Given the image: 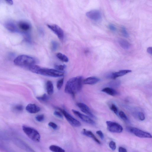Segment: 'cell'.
<instances>
[{
	"label": "cell",
	"instance_id": "52a82bcc",
	"mask_svg": "<svg viewBox=\"0 0 152 152\" xmlns=\"http://www.w3.org/2000/svg\"><path fill=\"white\" fill-rule=\"evenodd\" d=\"M106 123L108 129L109 131L117 133H120L122 132L123 128L119 124L110 121H107Z\"/></svg>",
	"mask_w": 152,
	"mask_h": 152
},
{
	"label": "cell",
	"instance_id": "8fae6325",
	"mask_svg": "<svg viewBox=\"0 0 152 152\" xmlns=\"http://www.w3.org/2000/svg\"><path fill=\"white\" fill-rule=\"evenodd\" d=\"M132 70L129 69L121 70L118 71L110 73L106 75V77L115 80L117 78L123 76L131 72Z\"/></svg>",
	"mask_w": 152,
	"mask_h": 152
},
{
	"label": "cell",
	"instance_id": "4dcf8cb0",
	"mask_svg": "<svg viewBox=\"0 0 152 152\" xmlns=\"http://www.w3.org/2000/svg\"><path fill=\"white\" fill-rule=\"evenodd\" d=\"M58 43L55 41H53L51 42V49L53 51L56 50L58 48Z\"/></svg>",
	"mask_w": 152,
	"mask_h": 152
},
{
	"label": "cell",
	"instance_id": "83f0119b",
	"mask_svg": "<svg viewBox=\"0 0 152 152\" xmlns=\"http://www.w3.org/2000/svg\"><path fill=\"white\" fill-rule=\"evenodd\" d=\"M110 108L116 114H118V109L115 104H112L110 106Z\"/></svg>",
	"mask_w": 152,
	"mask_h": 152
},
{
	"label": "cell",
	"instance_id": "277c9868",
	"mask_svg": "<svg viewBox=\"0 0 152 152\" xmlns=\"http://www.w3.org/2000/svg\"><path fill=\"white\" fill-rule=\"evenodd\" d=\"M22 129L26 135L31 140L37 142L39 141L40 136L36 129L25 125L23 126Z\"/></svg>",
	"mask_w": 152,
	"mask_h": 152
},
{
	"label": "cell",
	"instance_id": "d590c367",
	"mask_svg": "<svg viewBox=\"0 0 152 152\" xmlns=\"http://www.w3.org/2000/svg\"><path fill=\"white\" fill-rule=\"evenodd\" d=\"M14 109L16 110L20 111L23 110V107L20 104L17 105L14 107Z\"/></svg>",
	"mask_w": 152,
	"mask_h": 152
},
{
	"label": "cell",
	"instance_id": "5b68a950",
	"mask_svg": "<svg viewBox=\"0 0 152 152\" xmlns=\"http://www.w3.org/2000/svg\"><path fill=\"white\" fill-rule=\"evenodd\" d=\"M58 109L63 114L66 120L72 126L75 127H78L81 125L80 122L72 116L66 110L61 108H58Z\"/></svg>",
	"mask_w": 152,
	"mask_h": 152
},
{
	"label": "cell",
	"instance_id": "cb8c5ba5",
	"mask_svg": "<svg viewBox=\"0 0 152 152\" xmlns=\"http://www.w3.org/2000/svg\"><path fill=\"white\" fill-rule=\"evenodd\" d=\"M121 84V81L119 80H114L109 83L108 85L112 87H117L119 86Z\"/></svg>",
	"mask_w": 152,
	"mask_h": 152
},
{
	"label": "cell",
	"instance_id": "d4e9b609",
	"mask_svg": "<svg viewBox=\"0 0 152 152\" xmlns=\"http://www.w3.org/2000/svg\"><path fill=\"white\" fill-rule=\"evenodd\" d=\"M37 99L40 102H45L48 100L49 97L46 94H45L41 96L37 97Z\"/></svg>",
	"mask_w": 152,
	"mask_h": 152
},
{
	"label": "cell",
	"instance_id": "e575fe53",
	"mask_svg": "<svg viewBox=\"0 0 152 152\" xmlns=\"http://www.w3.org/2000/svg\"><path fill=\"white\" fill-rule=\"evenodd\" d=\"M48 126L54 129H56L58 128V126L54 123L50 122L48 124Z\"/></svg>",
	"mask_w": 152,
	"mask_h": 152
},
{
	"label": "cell",
	"instance_id": "ab89813d",
	"mask_svg": "<svg viewBox=\"0 0 152 152\" xmlns=\"http://www.w3.org/2000/svg\"><path fill=\"white\" fill-rule=\"evenodd\" d=\"M118 151L119 152H126L127 151L126 149L125 148L121 147H119L118 149Z\"/></svg>",
	"mask_w": 152,
	"mask_h": 152
},
{
	"label": "cell",
	"instance_id": "7a4b0ae2",
	"mask_svg": "<svg viewBox=\"0 0 152 152\" xmlns=\"http://www.w3.org/2000/svg\"><path fill=\"white\" fill-rule=\"evenodd\" d=\"M28 69L33 73L46 76L58 77L63 76L64 75L63 71L56 69L42 67L35 64L30 66Z\"/></svg>",
	"mask_w": 152,
	"mask_h": 152
},
{
	"label": "cell",
	"instance_id": "7402d4cb",
	"mask_svg": "<svg viewBox=\"0 0 152 152\" xmlns=\"http://www.w3.org/2000/svg\"><path fill=\"white\" fill-rule=\"evenodd\" d=\"M56 56L60 60L62 61L67 62L68 61V58L65 55L61 53H58L56 54Z\"/></svg>",
	"mask_w": 152,
	"mask_h": 152
},
{
	"label": "cell",
	"instance_id": "3957f363",
	"mask_svg": "<svg viewBox=\"0 0 152 152\" xmlns=\"http://www.w3.org/2000/svg\"><path fill=\"white\" fill-rule=\"evenodd\" d=\"M14 62L17 66L28 68L31 66L35 64L36 60L31 56L22 55L17 57L14 59Z\"/></svg>",
	"mask_w": 152,
	"mask_h": 152
},
{
	"label": "cell",
	"instance_id": "f35d334b",
	"mask_svg": "<svg viewBox=\"0 0 152 152\" xmlns=\"http://www.w3.org/2000/svg\"><path fill=\"white\" fill-rule=\"evenodd\" d=\"M96 133L99 136L100 138L102 140H103L104 139V135L101 130H99L96 132Z\"/></svg>",
	"mask_w": 152,
	"mask_h": 152
},
{
	"label": "cell",
	"instance_id": "484cf974",
	"mask_svg": "<svg viewBox=\"0 0 152 152\" xmlns=\"http://www.w3.org/2000/svg\"><path fill=\"white\" fill-rule=\"evenodd\" d=\"M118 115L120 118L123 121L126 122L129 121V119L125 113L121 111L119 112Z\"/></svg>",
	"mask_w": 152,
	"mask_h": 152
},
{
	"label": "cell",
	"instance_id": "e0dca14e",
	"mask_svg": "<svg viewBox=\"0 0 152 152\" xmlns=\"http://www.w3.org/2000/svg\"><path fill=\"white\" fill-rule=\"evenodd\" d=\"M82 133L87 136L92 138L93 140L99 144H100V141L96 137L94 134L90 131L83 129L82 131Z\"/></svg>",
	"mask_w": 152,
	"mask_h": 152
},
{
	"label": "cell",
	"instance_id": "603a6c76",
	"mask_svg": "<svg viewBox=\"0 0 152 152\" xmlns=\"http://www.w3.org/2000/svg\"><path fill=\"white\" fill-rule=\"evenodd\" d=\"M18 145L19 146H20V147L23 148L24 149H25V150H28L29 151H34L33 149H32L30 147H29L27 145H26V143H24V142H23L22 141H19V142L18 141Z\"/></svg>",
	"mask_w": 152,
	"mask_h": 152
},
{
	"label": "cell",
	"instance_id": "44dd1931",
	"mask_svg": "<svg viewBox=\"0 0 152 152\" xmlns=\"http://www.w3.org/2000/svg\"><path fill=\"white\" fill-rule=\"evenodd\" d=\"M50 150L54 152H64L65 150L61 147L56 145H51L49 147Z\"/></svg>",
	"mask_w": 152,
	"mask_h": 152
},
{
	"label": "cell",
	"instance_id": "74e56055",
	"mask_svg": "<svg viewBox=\"0 0 152 152\" xmlns=\"http://www.w3.org/2000/svg\"><path fill=\"white\" fill-rule=\"evenodd\" d=\"M109 29L113 31H115L116 30L115 26L113 24H110L108 26Z\"/></svg>",
	"mask_w": 152,
	"mask_h": 152
},
{
	"label": "cell",
	"instance_id": "b9f144b4",
	"mask_svg": "<svg viewBox=\"0 0 152 152\" xmlns=\"http://www.w3.org/2000/svg\"><path fill=\"white\" fill-rule=\"evenodd\" d=\"M8 4L10 5H12L13 4L12 0H5Z\"/></svg>",
	"mask_w": 152,
	"mask_h": 152
},
{
	"label": "cell",
	"instance_id": "ffe728a7",
	"mask_svg": "<svg viewBox=\"0 0 152 152\" xmlns=\"http://www.w3.org/2000/svg\"><path fill=\"white\" fill-rule=\"evenodd\" d=\"M46 89L47 93L48 95H52L53 93L54 87L53 83L50 81H47L46 84Z\"/></svg>",
	"mask_w": 152,
	"mask_h": 152
},
{
	"label": "cell",
	"instance_id": "d6986e66",
	"mask_svg": "<svg viewBox=\"0 0 152 152\" xmlns=\"http://www.w3.org/2000/svg\"><path fill=\"white\" fill-rule=\"evenodd\" d=\"M102 91L112 96H114L118 94V92L114 89L111 87H105L102 90Z\"/></svg>",
	"mask_w": 152,
	"mask_h": 152
},
{
	"label": "cell",
	"instance_id": "d6a6232c",
	"mask_svg": "<svg viewBox=\"0 0 152 152\" xmlns=\"http://www.w3.org/2000/svg\"><path fill=\"white\" fill-rule=\"evenodd\" d=\"M137 116L138 118L141 121H143L145 119L144 114L142 112H140L138 113Z\"/></svg>",
	"mask_w": 152,
	"mask_h": 152
},
{
	"label": "cell",
	"instance_id": "4316f807",
	"mask_svg": "<svg viewBox=\"0 0 152 152\" xmlns=\"http://www.w3.org/2000/svg\"><path fill=\"white\" fill-rule=\"evenodd\" d=\"M64 78H62L58 81L57 83L56 86L57 89L60 90L63 84Z\"/></svg>",
	"mask_w": 152,
	"mask_h": 152
},
{
	"label": "cell",
	"instance_id": "4fadbf2b",
	"mask_svg": "<svg viewBox=\"0 0 152 152\" xmlns=\"http://www.w3.org/2000/svg\"><path fill=\"white\" fill-rule=\"evenodd\" d=\"M77 105L81 110L85 113L92 118H96L95 116L92 113L89 107L85 104L79 102L77 103Z\"/></svg>",
	"mask_w": 152,
	"mask_h": 152
},
{
	"label": "cell",
	"instance_id": "f1b7e54d",
	"mask_svg": "<svg viewBox=\"0 0 152 152\" xmlns=\"http://www.w3.org/2000/svg\"><path fill=\"white\" fill-rule=\"evenodd\" d=\"M121 32L123 36L125 37H129V34L125 27L124 26L121 28Z\"/></svg>",
	"mask_w": 152,
	"mask_h": 152
},
{
	"label": "cell",
	"instance_id": "60d3db41",
	"mask_svg": "<svg viewBox=\"0 0 152 152\" xmlns=\"http://www.w3.org/2000/svg\"><path fill=\"white\" fill-rule=\"evenodd\" d=\"M147 52L149 54H152V48L151 47H149L147 48Z\"/></svg>",
	"mask_w": 152,
	"mask_h": 152
},
{
	"label": "cell",
	"instance_id": "2e32d148",
	"mask_svg": "<svg viewBox=\"0 0 152 152\" xmlns=\"http://www.w3.org/2000/svg\"><path fill=\"white\" fill-rule=\"evenodd\" d=\"M100 80L99 79L95 77H87L83 81V83L85 84L94 85L96 84Z\"/></svg>",
	"mask_w": 152,
	"mask_h": 152
},
{
	"label": "cell",
	"instance_id": "9a60e30c",
	"mask_svg": "<svg viewBox=\"0 0 152 152\" xmlns=\"http://www.w3.org/2000/svg\"><path fill=\"white\" fill-rule=\"evenodd\" d=\"M26 110L30 113H36L40 111V108L34 104L30 103L26 107Z\"/></svg>",
	"mask_w": 152,
	"mask_h": 152
},
{
	"label": "cell",
	"instance_id": "ac0fdd59",
	"mask_svg": "<svg viewBox=\"0 0 152 152\" xmlns=\"http://www.w3.org/2000/svg\"><path fill=\"white\" fill-rule=\"evenodd\" d=\"M118 42L120 46L124 49L128 50L130 47V44L125 39H120Z\"/></svg>",
	"mask_w": 152,
	"mask_h": 152
},
{
	"label": "cell",
	"instance_id": "ba28073f",
	"mask_svg": "<svg viewBox=\"0 0 152 152\" xmlns=\"http://www.w3.org/2000/svg\"><path fill=\"white\" fill-rule=\"evenodd\" d=\"M47 26L57 36L61 42L63 41L64 34L62 28L57 25L55 24H48Z\"/></svg>",
	"mask_w": 152,
	"mask_h": 152
},
{
	"label": "cell",
	"instance_id": "8d00e7d4",
	"mask_svg": "<svg viewBox=\"0 0 152 152\" xmlns=\"http://www.w3.org/2000/svg\"><path fill=\"white\" fill-rule=\"evenodd\" d=\"M53 114L56 116L60 118H63V115L59 112L55 111L54 112Z\"/></svg>",
	"mask_w": 152,
	"mask_h": 152
},
{
	"label": "cell",
	"instance_id": "1f68e13d",
	"mask_svg": "<svg viewBox=\"0 0 152 152\" xmlns=\"http://www.w3.org/2000/svg\"><path fill=\"white\" fill-rule=\"evenodd\" d=\"M44 115L42 114L39 115L35 117L36 120L38 122H42L44 119Z\"/></svg>",
	"mask_w": 152,
	"mask_h": 152
},
{
	"label": "cell",
	"instance_id": "f546056e",
	"mask_svg": "<svg viewBox=\"0 0 152 152\" xmlns=\"http://www.w3.org/2000/svg\"><path fill=\"white\" fill-rule=\"evenodd\" d=\"M54 67L56 69L62 71L65 68L66 66L64 65H56Z\"/></svg>",
	"mask_w": 152,
	"mask_h": 152
},
{
	"label": "cell",
	"instance_id": "6da1fadb",
	"mask_svg": "<svg viewBox=\"0 0 152 152\" xmlns=\"http://www.w3.org/2000/svg\"><path fill=\"white\" fill-rule=\"evenodd\" d=\"M83 77L78 76L72 77L66 82L65 88V93L74 96L77 93L82 89L83 83Z\"/></svg>",
	"mask_w": 152,
	"mask_h": 152
},
{
	"label": "cell",
	"instance_id": "836d02e7",
	"mask_svg": "<svg viewBox=\"0 0 152 152\" xmlns=\"http://www.w3.org/2000/svg\"><path fill=\"white\" fill-rule=\"evenodd\" d=\"M109 147L113 151L115 150L116 148V143L115 142L113 141H111L109 144Z\"/></svg>",
	"mask_w": 152,
	"mask_h": 152
},
{
	"label": "cell",
	"instance_id": "8992f818",
	"mask_svg": "<svg viewBox=\"0 0 152 152\" xmlns=\"http://www.w3.org/2000/svg\"><path fill=\"white\" fill-rule=\"evenodd\" d=\"M128 130L130 132L139 137L146 138H151L152 137L151 135L149 133L143 131L136 127H129L128 128Z\"/></svg>",
	"mask_w": 152,
	"mask_h": 152
},
{
	"label": "cell",
	"instance_id": "30bf717a",
	"mask_svg": "<svg viewBox=\"0 0 152 152\" xmlns=\"http://www.w3.org/2000/svg\"><path fill=\"white\" fill-rule=\"evenodd\" d=\"M86 16L90 19L95 21L99 20L102 18L100 12L97 10H92L86 12Z\"/></svg>",
	"mask_w": 152,
	"mask_h": 152
},
{
	"label": "cell",
	"instance_id": "7c38bea8",
	"mask_svg": "<svg viewBox=\"0 0 152 152\" xmlns=\"http://www.w3.org/2000/svg\"><path fill=\"white\" fill-rule=\"evenodd\" d=\"M72 112L83 121L90 124L94 125L95 124L94 121L89 117L82 114L79 111L72 110Z\"/></svg>",
	"mask_w": 152,
	"mask_h": 152
},
{
	"label": "cell",
	"instance_id": "9c48e42d",
	"mask_svg": "<svg viewBox=\"0 0 152 152\" xmlns=\"http://www.w3.org/2000/svg\"><path fill=\"white\" fill-rule=\"evenodd\" d=\"M17 25L19 32L24 34L28 33L31 28V24L27 21H20L17 23Z\"/></svg>",
	"mask_w": 152,
	"mask_h": 152
},
{
	"label": "cell",
	"instance_id": "5bb4252c",
	"mask_svg": "<svg viewBox=\"0 0 152 152\" xmlns=\"http://www.w3.org/2000/svg\"><path fill=\"white\" fill-rule=\"evenodd\" d=\"M5 28L11 32H19L17 23H15L13 21H7L5 23Z\"/></svg>",
	"mask_w": 152,
	"mask_h": 152
}]
</instances>
